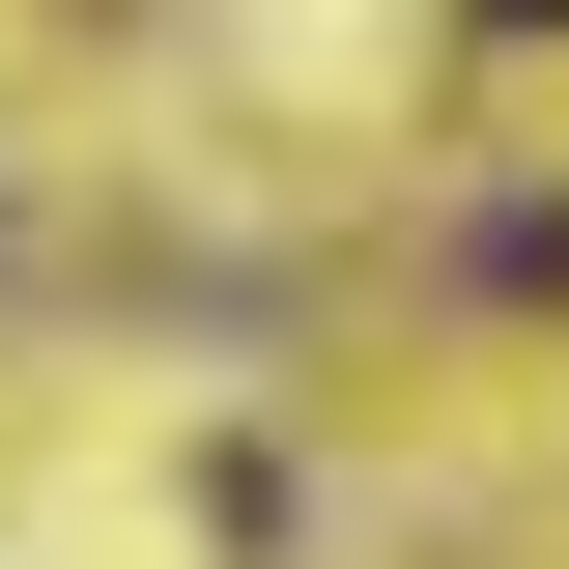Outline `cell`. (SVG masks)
Segmentation results:
<instances>
[{"instance_id": "obj_1", "label": "cell", "mask_w": 569, "mask_h": 569, "mask_svg": "<svg viewBox=\"0 0 569 569\" xmlns=\"http://www.w3.org/2000/svg\"><path fill=\"white\" fill-rule=\"evenodd\" d=\"M485 29H569V0H485Z\"/></svg>"}]
</instances>
